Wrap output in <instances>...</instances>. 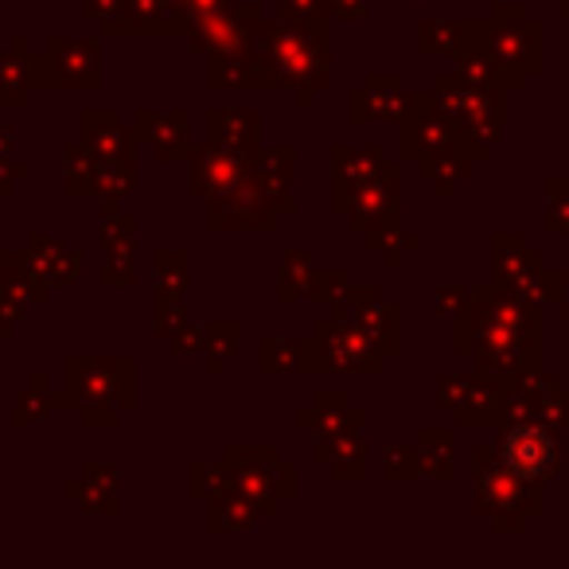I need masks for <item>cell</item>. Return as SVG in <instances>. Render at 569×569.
<instances>
[{
  "label": "cell",
  "mask_w": 569,
  "mask_h": 569,
  "mask_svg": "<svg viewBox=\"0 0 569 569\" xmlns=\"http://www.w3.org/2000/svg\"><path fill=\"white\" fill-rule=\"evenodd\" d=\"M550 460H553V445H550V437L538 433V429H515V433L507 437V465H511L522 480L542 476L546 468H550Z\"/></svg>",
  "instance_id": "1"
}]
</instances>
